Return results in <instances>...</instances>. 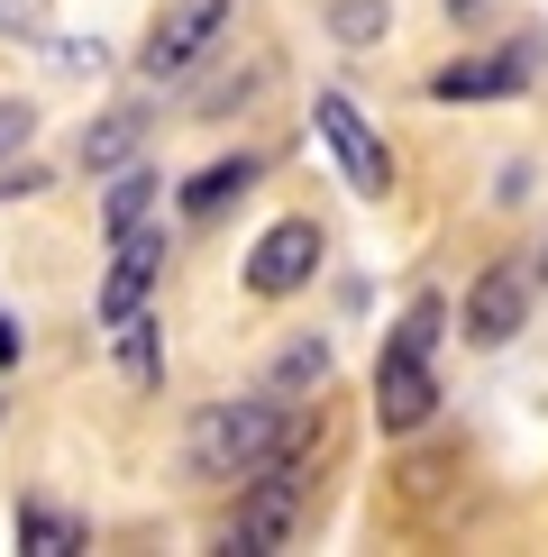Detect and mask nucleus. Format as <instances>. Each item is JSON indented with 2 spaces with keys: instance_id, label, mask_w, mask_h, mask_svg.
<instances>
[{
  "instance_id": "obj_1",
  "label": "nucleus",
  "mask_w": 548,
  "mask_h": 557,
  "mask_svg": "<svg viewBox=\"0 0 548 557\" xmlns=\"http://www.w3.org/2000/svg\"><path fill=\"white\" fill-rule=\"evenodd\" d=\"M292 421H302V403H284V393H228V403H201L192 430H183V475L192 484H238L257 475L274 448L292 438Z\"/></svg>"
},
{
  "instance_id": "obj_2",
  "label": "nucleus",
  "mask_w": 548,
  "mask_h": 557,
  "mask_svg": "<svg viewBox=\"0 0 548 557\" xmlns=\"http://www.w3.org/2000/svg\"><path fill=\"white\" fill-rule=\"evenodd\" d=\"M311 128H320V147L338 156V174H348L357 201H384V193H394V147H384V128L365 120L348 91H320V101H311Z\"/></svg>"
},
{
  "instance_id": "obj_3",
  "label": "nucleus",
  "mask_w": 548,
  "mask_h": 557,
  "mask_svg": "<svg viewBox=\"0 0 548 557\" xmlns=\"http://www.w3.org/2000/svg\"><path fill=\"white\" fill-rule=\"evenodd\" d=\"M228 18H238V0H174V10L155 18V37L137 46V83H183L192 64H211Z\"/></svg>"
},
{
  "instance_id": "obj_4",
  "label": "nucleus",
  "mask_w": 548,
  "mask_h": 557,
  "mask_svg": "<svg viewBox=\"0 0 548 557\" xmlns=\"http://www.w3.org/2000/svg\"><path fill=\"white\" fill-rule=\"evenodd\" d=\"M165 228L155 220H137V228H120V238H110V274H101V301H91V320H101V330H120L128 311H147V293L165 284Z\"/></svg>"
},
{
  "instance_id": "obj_5",
  "label": "nucleus",
  "mask_w": 548,
  "mask_h": 557,
  "mask_svg": "<svg viewBox=\"0 0 548 557\" xmlns=\"http://www.w3.org/2000/svg\"><path fill=\"white\" fill-rule=\"evenodd\" d=\"M531 293H539V274H531V265L494 257V265L466 284V311H457V330H466L475 347H512L521 330H531Z\"/></svg>"
},
{
  "instance_id": "obj_6",
  "label": "nucleus",
  "mask_w": 548,
  "mask_h": 557,
  "mask_svg": "<svg viewBox=\"0 0 548 557\" xmlns=\"http://www.w3.org/2000/svg\"><path fill=\"white\" fill-rule=\"evenodd\" d=\"M320 220H274L257 247H247V265H238V284L257 293V301H284V293H302L311 274H320Z\"/></svg>"
},
{
  "instance_id": "obj_7",
  "label": "nucleus",
  "mask_w": 548,
  "mask_h": 557,
  "mask_svg": "<svg viewBox=\"0 0 548 557\" xmlns=\"http://www.w3.org/2000/svg\"><path fill=\"white\" fill-rule=\"evenodd\" d=\"M539 64H548L539 37L502 46V55H457V64H439V74H429V101H512V91H531Z\"/></svg>"
},
{
  "instance_id": "obj_8",
  "label": "nucleus",
  "mask_w": 548,
  "mask_h": 557,
  "mask_svg": "<svg viewBox=\"0 0 548 557\" xmlns=\"http://www.w3.org/2000/svg\"><path fill=\"white\" fill-rule=\"evenodd\" d=\"M429 411H439L429 357H375V430L384 438H411V430H429Z\"/></svg>"
},
{
  "instance_id": "obj_9",
  "label": "nucleus",
  "mask_w": 548,
  "mask_h": 557,
  "mask_svg": "<svg viewBox=\"0 0 548 557\" xmlns=\"http://www.w3.org/2000/svg\"><path fill=\"white\" fill-rule=\"evenodd\" d=\"M147 128H155V110L147 101H110V110H91L83 137H74V165L101 183V174H120L128 156H147Z\"/></svg>"
},
{
  "instance_id": "obj_10",
  "label": "nucleus",
  "mask_w": 548,
  "mask_h": 557,
  "mask_svg": "<svg viewBox=\"0 0 548 557\" xmlns=\"http://www.w3.org/2000/svg\"><path fill=\"white\" fill-rule=\"evenodd\" d=\"M10 540L28 557H74V548H91V521L64 512V503H46V494H18L10 503Z\"/></svg>"
},
{
  "instance_id": "obj_11",
  "label": "nucleus",
  "mask_w": 548,
  "mask_h": 557,
  "mask_svg": "<svg viewBox=\"0 0 548 557\" xmlns=\"http://www.w3.org/2000/svg\"><path fill=\"white\" fill-rule=\"evenodd\" d=\"M257 174H265V156H247V147H238V156H211V165H201V174L174 193V211L201 228V220H220L238 193H257Z\"/></svg>"
},
{
  "instance_id": "obj_12",
  "label": "nucleus",
  "mask_w": 548,
  "mask_h": 557,
  "mask_svg": "<svg viewBox=\"0 0 548 557\" xmlns=\"http://www.w3.org/2000/svg\"><path fill=\"white\" fill-rule=\"evenodd\" d=\"M155 193H165V174L147 165V156H128L120 174H101V238H120V228H137L155 211Z\"/></svg>"
},
{
  "instance_id": "obj_13",
  "label": "nucleus",
  "mask_w": 548,
  "mask_h": 557,
  "mask_svg": "<svg viewBox=\"0 0 548 557\" xmlns=\"http://www.w3.org/2000/svg\"><path fill=\"white\" fill-rule=\"evenodd\" d=\"M110 338H120V375H128L137 393H155V384H165V320H155V311H128Z\"/></svg>"
},
{
  "instance_id": "obj_14",
  "label": "nucleus",
  "mask_w": 548,
  "mask_h": 557,
  "mask_svg": "<svg viewBox=\"0 0 548 557\" xmlns=\"http://www.w3.org/2000/svg\"><path fill=\"white\" fill-rule=\"evenodd\" d=\"M320 28L348 46V55H365V46L394 37V0H329V10H320Z\"/></svg>"
},
{
  "instance_id": "obj_15",
  "label": "nucleus",
  "mask_w": 548,
  "mask_h": 557,
  "mask_svg": "<svg viewBox=\"0 0 548 557\" xmlns=\"http://www.w3.org/2000/svg\"><path fill=\"white\" fill-rule=\"evenodd\" d=\"M274 393H284V403H302V393H320L329 384V338H292L284 357H274V375H265Z\"/></svg>"
},
{
  "instance_id": "obj_16",
  "label": "nucleus",
  "mask_w": 548,
  "mask_h": 557,
  "mask_svg": "<svg viewBox=\"0 0 548 557\" xmlns=\"http://www.w3.org/2000/svg\"><path fill=\"white\" fill-rule=\"evenodd\" d=\"M439 330H448V301H439V293H421V301H411V311L394 320L384 357H429V347H439Z\"/></svg>"
},
{
  "instance_id": "obj_17",
  "label": "nucleus",
  "mask_w": 548,
  "mask_h": 557,
  "mask_svg": "<svg viewBox=\"0 0 548 557\" xmlns=\"http://www.w3.org/2000/svg\"><path fill=\"white\" fill-rule=\"evenodd\" d=\"M28 137H37V101H10V91H0V165L28 156Z\"/></svg>"
},
{
  "instance_id": "obj_18",
  "label": "nucleus",
  "mask_w": 548,
  "mask_h": 557,
  "mask_svg": "<svg viewBox=\"0 0 548 557\" xmlns=\"http://www.w3.org/2000/svg\"><path fill=\"white\" fill-rule=\"evenodd\" d=\"M28 193H46V165L37 156H10V165H0V201H28Z\"/></svg>"
},
{
  "instance_id": "obj_19",
  "label": "nucleus",
  "mask_w": 548,
  "mask_h": 557,
  "mask_svg": "<svg viewBox=\"0 0 548 557\" xmlns=\"http://www.w3.org/2000/svg\"><path fill=\"white\" fill-rule=\"evenodd\" d=\"M18 357H28V320L0 311V366H18Z\"/></svg>"
},
{
  "instance_id": "obj_20",
  "label": "nucleus",
  "mask_w": 548,
  "mask_h": 557,
  "mask_svg": "<svg viewBox=\"0 0 548 557\" xmlns=\"http://www.w3.org/2000/svg\"><path fill=\"white\" fill-rule=\"evenodd\" d=\"M531 274H539V284H548V247H539V265H531Z\"/></svg>"
}]
</instances>
